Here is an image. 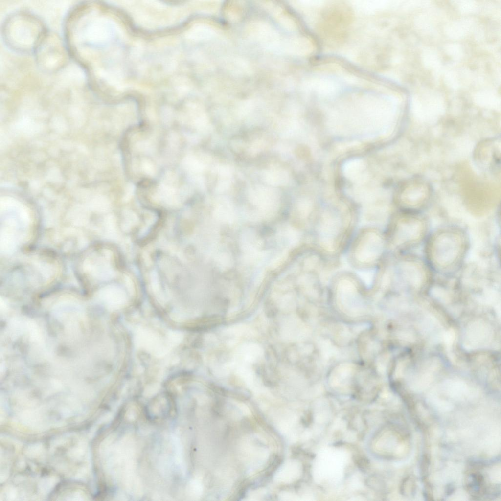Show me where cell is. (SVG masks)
<instances>
[{"instance_id": "6da1fadb", "label": "cell", "mask_w": 501, "mask_h": 501, "mask_svg": "<svg viewBox=\"0 0 501 501\" xmlns=\"http://www.w3.org/2000/svg\"><path fill=\"white\" fill-rule=\"evenodd\" d=\"M47 31L38 16L24 10L9 14L2 26V37L7 46L21 53H34Z\"/></svg>"}, {"instance_id": "7a4b0ae2", "label": "cell", "mask_w": 501, "mask_h": 501, "mask_svg": "<svg viewBox=\"0 0 501 501\" xmlns=\"http://www.w3.org/2000/svg\"><path fill=\"white\" fill-rule=\"evenodd\" d=\"M464 247L463 239L457 233L453 231L439 233L430 242V259L437 267H450L460 259Z\"/></svg>"}, {"instance_id": "3957f363", "label": "cell", "mask_w": 501, "mask_h": 501, "mask_svg": "<svg viewBox=\"0 0 501 501\" xmlns=\"http://www.w3.org/2000/svg\"><path fill=\"white\" fill-rule=\"evenodd\" d=\"M34 53L38 66L47 72L61 69L70 57L64 39L48 30Z\"/></svg>"}, {"instance_id": "277c9868", "label": "cell", "mask_w": 501, "mask_h": 501, "mask_svg": "<svg viewBox=\"0 0 501 501\" xmlns=\"http://www.w3.org/2000/svg\"><path fill=\"white\" fill-rule=\"evenodd\" d=\"M397 230L398 242L403 244H410L419 239L424 232V225L422 221L414 215L402 219Z\"/></svg>"}, {"instance_id": "5b68a950", "label": "cell", "mask_w": 501, "mask_h": 501, "mask_svg": "<svg viewBox=\"0 0 501 501\" xmlns=\"http://www.w3.org/2000/svg\"><path fill=\"white\" fill-rule=\"evenodd\" d=\"M247 28L251 38L269 49L279 51L282 40H280L278 33L270 25L263 23H253Z\"/></svg>"}, {"instance_id": "8992f818", "label": "cell", "mask_w": 501, "mask_h": 501, "mask_svg": "<svg viewBox=\"0 0 501 501\" xmlns=\"http://www.w3.org/2000/svg\"><path fill=\"white\" fill-rule=\"evenodd\" d=\"M382 247V241L379 235L374 233H368L362 239L357 247V258L363 262L374 260L380 255Z\"/></svg>"}, {"instance_id": "52a82bcc", "label": "cell", "mask_w": 501, "mask_h": 501, "mask_svg": "<svg viewBox=\"0 0 501 501\" xmlns=\"http://www.w3.org/2000/svg\"><path fill=\"white\" fill-rule=\"evenodd\" d=\"M215 34L214 30L206 25H197L190 31L189 36L196 40L207 39L212 38Z\"/></svg>"}, {"instance_id": "ba28073f", "label": "cell", "mask_w": 501, "mask_h": 501, "mask_svg": "<svg viewBox=\"0 0 501 501\" xmlns=\"http://www.w3.org/2000/svg\"><path fill=\"white\" fill-rule=\"evenodd\" d=\"M429 465V458H428V457L427 456H424L423 457V459H422V463H421V470L423 472L422 473H423V475L424 476H426V474L427 473V471L428 470Z\"/></svg>"}, {"instance_id": "9c48e42d", "label": "cell", "mask_w": 501, "mask_h": 501, "mask_svg": "<svg viewBox=\"0 0 501 501\" xmlns=\"http://www.w3.org/2000/svg\"><path fill=\"white\" fill-rule=\"evenodd\" d=\"M134 189H135V187H134V186L132 184L130 183V184H128L127 185V188H126V195H125L126 196H125V197L126 198H127V199L128 198H130V196L134 193Z\"/></svg>"}, {"instance_id": "30bf717a", "label": "cell", "mask_w": 501, "mask_h": 501, "mask_svg": "<svg viewBox=\"0 0 501 501\" xmlns=\"http://www.w3.org/2000/svg\"><path fill=\"white\" fill-rule=\"evenodd\" d=\"M143 168L144 171H145L147 173L149 174L150 175L152 174L154 172L152 166H151V165L147 162H146L145 163H144Z\"/></svg>"}]
</instances>
